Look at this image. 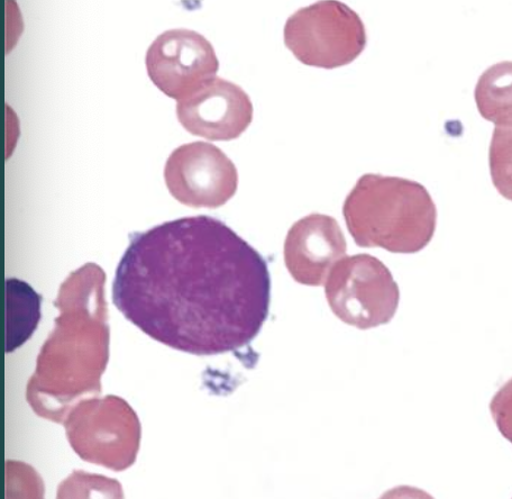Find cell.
Wrapping results in <instances>:
<instances>
[{"label":"cell","instance_id":"cell-9","mask_svg":"<svg viewBox=\"0 0 512 499\" xmlns=\"http://www.w3.org/2000/svg\"><path fill=\"white\" fill-rule=\"evenodd\" d=\"M6 352L12 353L32 338L42 319V297L25 281L6 280Z\"/></svg>","mask_w":512,"mask_h":499},{"label":"cell","instance_id":"cell-7","mask_svg":"<svg viewBox=\"0 0 512 499\" xmlns=\"http://www.w3.org/2000/svg\"><path fill=\"white\" fill-rule=\"evenodd\" d=\"M177 115L181 125L192 135L230 141L239 138L250 126L253 104L240 86L216 77L181 99Z\"/></svg>","mask_w":512,"mask_h":499},{"label":"cell","instance_id":"cell-6","mask_svg":"<svg viewBox=\"0 0 512 499\" xmlns=\"http://www.w3.org/2000/svg\"><path fill=\"white\" fill-rule=\"evenodd\" d=\"M145 62L153 84L178 102L216 78L219 69L212 43L186 29L162 33L146 52Z\"/></svg>","mask_w":512,"mask_h":499},{"label":"cell","instance_id":"cell-5","mask_svg":"<svg viewBox=\"0 0 512 499\" xmlns=\"http://www.w3.org/2000/svg\"><path fill=\"white\" fill-rule=\"evenodd\" d=\"M164 179L178 202L195 208L221 207L239 186L233 161L207 142L188 143L173 151L164 168Z\"/></svg>","mask_w":512,"mask_h":499},{"label":"cell","instance_id":"cell-8","mask_svg":"<svg viewBox=\"0 0 512 499\" xmlns=\"http://www.w3.org/2000/svg\"><path fill=\"white\" fill-rule=\"evenodd\" d=\"M346 240L332 216L310 214L292 225L285 242V262L292 278L322 286L335 263L345 257Z\"/></svg>","mask_w":512,"mask_h":499},{"label":"cell","instance_id":"cell-10","mask_svg":"<svg viewBox=\"0 0 512 499\" xmlns=\"http://www.w3.org/2000/svg\"><path fill=\"white\" fill-rule=\"evenodd\" d=\"M475 101L484 119L498 126L511 124V63L504 62L484 72L475 89Z\"/></svg>","mask_w":512,"mask_h":499},{"label":"cell","instance_id":"cell-2","mask_svg":"<svg viewBox=\"0 0 512 499\" xmlns=\"http://www.w3.org/2000/svg\"><path fill=\"white\" fill-rule=\"evenodd\" d=\"M343 215L361 248L417 253L432 241L437 210L431 194L414 180L362 176L345 199Z\"/></svg>","mask_w":512,"mask_h":499},{"label":"cell","instance_id":"cell-1","mask_svg":"<svg viewBox=\"0 0 512 499\" xmlns=\"http://www.w3.org/2000/svg\"><path fill=\"white\" fill-rule=\"evenodd\" d=\"M113 302L164 346L224 355L249 346L268 320L270 272L224 222L184 217L133 235L116 270Z\"/></svg>","mask_w":512,"mask_h":499},{"label":"cell","instance_id":"cell-3","mask_svg":"<svg viewBox=\"0 0 512 499\" xmlns=\"http://www.w3.org/2000/svg\"><path fill=\"white\" fill-rule=\"evenodd\" d=\"M325 294L335 316L360 330L390 323L400 302L390 270L371 254L337 261L325 281Z\"/></svg>","mask_w":512,"mask_h":499},{"label":"cell","instance_id":"cell-4","mask_svg":"<svg viewBox=\"0 0 512 499\" xmlns=\"http://www.w3.org/2000/svg\"><path fill=\"white\" fill-rule=\"evenodd\" d=\"M285 43L306 66L335 69L350 65L367 47L361 17L341 2L315 3L292 14Z\"/></svg>","mask_w":512,"mask_h":499}]
</instances>
